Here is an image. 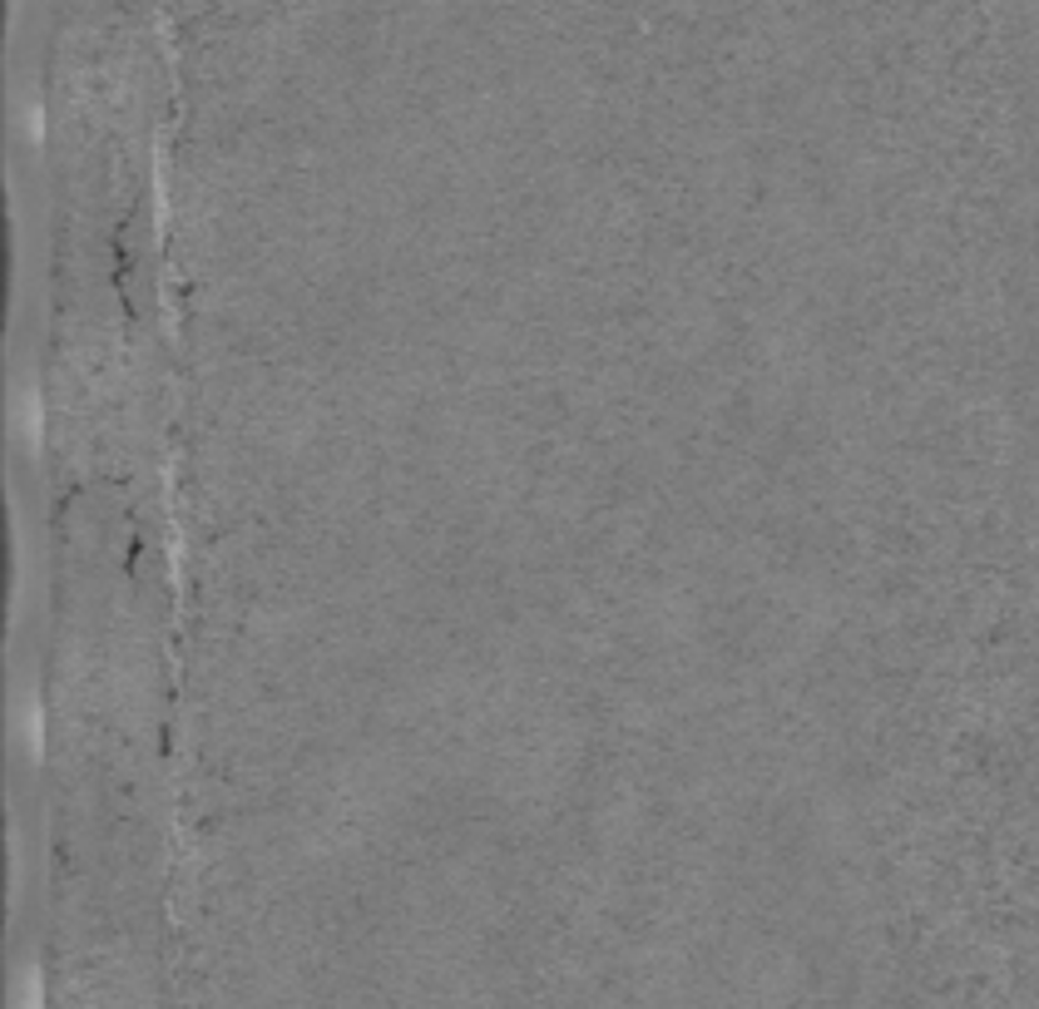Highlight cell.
I'll return each instance as SVG.
<instances>
[{"instance_id": "cell-1", "label": "cell", "mask_w": 1039, "mask_h": 1009, "mask_svg": "<svg viewBox=\"0 0 1039 1009\" xmlns=\"http://www.w3.org/2000/svg\"><path fill=\"white\" fill-rule=\"evenodd\" d=\"M11 421L15 431H21V440L30 450H40V426H46V411H40V392H35L30 382L15 392V406H11Z\"/></svg>"}, {"instance_id": "cell-2", "label": "cell", "mask_w": 1039, "mask_h": 1009, "mask_svg": "<svg viewBox=\"0 0 1039 1009\" xmlns=\"http://www.w3.org/2000/svg\"><path fill=\"white\" fill-rule=\"evenodd\" d=\"M15 728H21V742L30 757H40V748H46V713H40V698L25 688L21 707H15Z\"/></svg>"}]
</instances>
